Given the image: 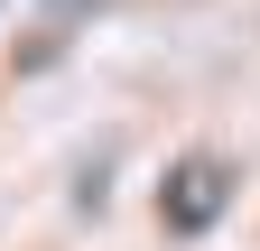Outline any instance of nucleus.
Instances as JSON below:
<instances>
[{
	"instance_id": "obj_1",
	"label": "nucleus",
	"mask_w": 260,
	"mask_h": 251,
	"mask_svg": "<svg viewBox=\"0 0 260 251\" xmlns=\"http://www.w3.org/2000/svg\"><path fill=\"white\" fill-rule=\"evenodd\" d=\"M214 214H223V168H214V159L177 168V186H168V224H177V233H205Z\"/></svg>"
}]
</instances>
